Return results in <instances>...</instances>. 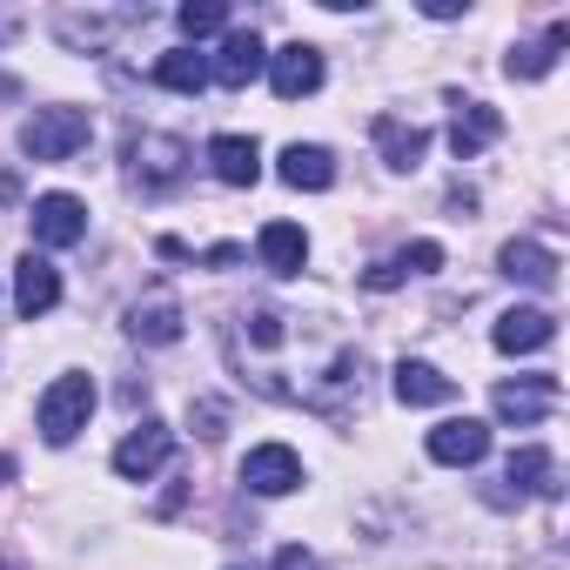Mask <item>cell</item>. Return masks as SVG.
Instances as JSON below:
<instances>
[{
	"label": "cell",
	"mask_w": 570,
	"mask_h": 570,
	"mask_svg": "<svg viewBox=\"0 0 570 570\" xmlns=\"http://www.w3.org/2000/svg\"><path fill=\"white\" fill-rule=\"evenodd\" d=\"M175 21H181L188 41H202V35H222V28H228V8H222V0H188Z\"/></svg>",
	"instance_id": "d4e9b609"
},
{
	"label": "cell",
	"mask_w": 570,
	"mask_h": 570,
	"mask_svg": "<svg viewBox=\"0 0 570 570\" xmlns=\"http://www.w3.org/2000/svg\"><path fill=\"white\" fill-rule=\"evenodd\" d=\"M128 336H135V343H148V350H168V343H181V303H175V296L135 303V309H128Z\"/></svg>",
	"instance_id": "ac0fdd59"
},
{
	"label": "cell",
	"mask_w": 570,
	"mask_h": 570,
	"mask_svg": "<svg viewBox=\"0 0 570 570\" xmlns=\"http://www.w3.org/2000/svg\"><path fill=\"white\" fill-rule=\"evenodd\" d=\"M188 423H195V436H202V443H215V436H222V423H228V410L202 396V403H188Z\"/></svg>",
	"instance_id": "4316f807"
},
{
	"label": "cell",
	"mask_w": 570,
	"mask_h": 570,
	"mask_svg": "<svg viewBox=\"0 0 570 570\" xmlns=\"http://www.w3.org/2000/svg\"><path fill=\"white\" fill-rule=\"evenodd\" d=\"M390 268H396L403 282H410V275H436V268H443V248H436V242H410V248L390 255Z\"/></svg>",
	"instance_id": "484cf974"
},
{
	"label": "cell",
	"mask_w": 570,
	"mask_h": 570,
	"mask_svg": "<svg viewBox=\"0 0 570 570\" xmlns=\"http://www.w3.org/2000/svg\"><path fill=\"white\" fill-rule=\"evenodd\" d=\"M88 135H95V121L81 108H35V121L21 128V148L35 161H68V155L88 148Z\"/></svg>",
	"instance_id": "7a4b0ae2"
},
{
	"label": "cell",
	"mask_w": 570,
	"mask_h": 570,
	"mask_svg": "<svg viewBox=\"0 0 570 570\" xmlns=\"http://www.w3.org/2000/svg\"><path fill=\"white\" fill-rule=\"evenodd\" d=\"M275 570H316V557H309L303 543H282V550H275Z\"/></svg>",
	"instance_id": "83f0119b"
},
{
	"label": "cell",
	"mask_w": 570,
	"mask_h": 570,
	"mask_svg": "<svg viewBox=\"0 0 570 570\" xmlns=\"http://www.w3.org/2000/svg\"><path fill=\"white\" fill-rule=\"evenodd\" d=\"M255 248H262V268L268 275H303V262H309V235L296 222H268Z\"/></svg>",
	"instance_id": "ffe728a7"
},
{
	"label": "cell",
	"mask_w": 570,
	"mask_h": 570,
	"mask_svg": "<svg viewBox=\"0 0 570 570\" xmlns=\"http://www.w3.org/2000/svg\"><path fill=\"white\" fill-rule=\"evenodd\" d=\"M497 135H503V115H497L490 101H456V121H450V148H456V161H476Z\"/></svg>",
	"instance_id": "2e32d148"
},
{
	"label": "cell",
	"mask_w": 570,
	"mask_h": 570,
	"mask_svg": "<svg viewBox=\"0 0 570 570\" xmlns=\"http://www.w3.org/2000/svg\"><path fill=\"white\" fill-rule=\"evenodd\" d=\"M0 570H14V563H8V557H0Z\"/></svg>",
	"instance_id": "4dcf8cb0"
},
{
	"label": "cell",
	"mask_w": 570,
	"mask_h": 570,
	"mask_svg": "<svg viewBox=\"0 0 570 570\" xmlns=\"http://www.w3.org/2000/svg\"><path fill=\"white\" fill-rule=\"evenodd\" d=\"M557 396H563V390H557V376H517V383H497V396H490V403H497V416H503V423H517V430H523V423H543V416L557 410Z\"/></svg>",
	"instance_id": "9c48e42d"
},
{
	"label": "cell",
	"mask_w": 570,
	"mask_h": 570,
	"mask_svg": "<svg viewBox=\"0 0 570 570\" xmlns=\"http://www.w3.org/2000/svg\"><path fill=\"white\" fill-rule=\"evenodd\" d=\"M61 303V268L48 262V255H21V268H14V309L35 323V316H48Z\"/></svg>",
	"instance_id": "7c38bea8"
},
{
	"label": "cell",
	"mask_w": 570,
	"mask_h": 570,
	"mask_svg": "<svg viewBox=\"0 0 570 570\" xmlns=\"http://www.w3.org/2000/svg\"><path fill=\"white\" fill-rule=\"evenodd\" d=\"M235 570H255V563H235Z\"/></svg>",
	"instance_id": "1f68e13d"
},
{
	"label": "cell",
	"mask_w": 570,
	"mask_h": 570,
	"mask_svg": "<svg viewBox=\"0 0 570 570\" xmlns=\"http://www.w3.org/2000/svg\"><path fill=\"white\" fill-rule=\"evenodd\" d=\"M557 343V316L550 309H503L497 316V350L503 356H530V350H550Z\"/></svg>",
	"instance_id": "5bb4252c"
},
{
	"label": "cell",
	"mask_w": 570,
	"mask_h": 570,
	"mask_svg": "<svg viewBox=\"0 0 570 570\" xmlns=\"http://www.w3.org/2000/svg\"><path fill=\"white\" fill-rule=\"evenodd\" d=\"M188 141H175V135H128V175L148 188V195H161V188H175L181 175H188Z\"/></svg>",
	"instance_id": "3957f363"
},
{
	"label": "cell",
	"mask_w": 570,
	"mask_h": 570,
	"mask_svg": "<svg viewBox=\"0 0 570 570\" xmlns=\"http://www.w3.org/2000/svg\"><path fill=\"white\" fill-rule=\"evenodd\" d=\"M456 396V383L436 370V363H396V403H410V410H430V403H450Z\"/></svg>",
	"instance_id": "44dd1931"
},
{
	"label": "cell",
	"mask_w": 570,
	"mask_h": 570,
	"mask_svg": "<svg viewBox=\"0 0 570 570\" xmlns=\"http://www.w3.org/2000/svg\"><path fill=\"white\" fill-rule=\"evenodd\" d=\"M376 148H383V161H390V168H416V161L430 155V135H423L416 121L383 115V121H376Z\"/></svg>",
	"instance_id": "7402d4cb"
},
{
	"label": "cell",
	"mask_w": 570,
	"mask_h": 570,
	"mask_svg": "<svg viewBox=\"0 0 570 570\" xmlns=\"http://www.w3.org/2000/svg\"><path fill=\"white\" fill-rule=\"evenodd\" d=\"M242 483H248L255 497H289V490L303 483V456H296L289 443H255V450L242 456Z\"/></svg>",
	"instance_id": "277c9868"
},
{
	"label": "cell",
	"mask_w": 570,
	"mask_h": 570,
	"mask_svg": "<svg viewBox=\"0 0 570 570\" xmlns=\"http://www.w3.org/2000/svg\"><path fill=\"white\" fill-rule=\"evenodd\" d=\"M430 456L450 463V470L483 463V456H490V423H476V416H450V423H436V430H430Z\"/></svg>",
	"instance_id": "8fae6325"
},
{
	"label": "cell",
	"mask_w": 570,
	"mask_h": 570,
	"mask_svg": "<svg viewBox=\"0 0 570 570\" xmlns=\"http://www.w3.org/2000/svg\"><path fill=\"white\" fill-rule=\"evenodd\" d=\"M0 483H14V456H0Z\"/></svg>",
	"instance_id": "f546056e"
},
{
	"label": "cell",
	"mask_w": 570,
	"mask_h": 570,
	"mask_svg": "<svg viewBox=\"0 0 570 570\" xmlns=\"http://www.w3.org/2000/svg\"><path fill=\"white\" fill-rule=\"evenodd\" d=\"M503 483H510V490H497L490 503H517V497H557V456H550L543 443H523V450H510V463H503Z\"/></svg>",
	"instance_id": "52a82bcc"
},
{
	"label": "cell",
	"mask_w": 570,
	"mask_h": 570,
	"mask_svg": "<svg viewBox=\"0 0 570 570\" xmlns=\"http://www.w3.org/2000/svg\"><path fill=\"white\" fill-rule=\"evenodd\" d=\"M497 268H503L510 282H523V289H557V255H550L543 242H503Z\"/></svg>",
	"instance_id": "d6986e66"
},
{
	"label": "cell",
	"mask_w": 570,
	"mask_h": 570,
	"mask_svg": "<svg viewBox=\"0 0 570 570\" xmlns=\"http://www.w3.org/2000/svg\"><path fill=\"white\" fill-rule=\"evenodd\" d=\"M563 48H570V21H550L543 41H517V48L503 55V75H510V81H543V75L557 68Z\"/></svg>",
	"instance_id": "9a60e30c"
},
{
	"label": "cell",
	"mask_w": 570,
	"mask_h": 570,
	"mask_svg": "<svg viewBox=\"0 0 570 570\" xmlns=\"http://www.w3.org/2000/svg\"><path fill=\"white\" fill-rule=\"evenodd\" d=\"M268 81H275V95H282V101H303V95H316V88H323V55H316L309 41L275 48V55H268Z\"/></svg>",
	"instance_id": "30bf717a"
},
{
	"label": "cell",
	"mask_w": 570,
	"mask_h": 570,
	"mask_svg": "<svg viewBox=\"0 0 570 570\" xmlns=\"http://www.w3.org/2000/svg\"><path fill=\"white\" fill-rule=\"evenodd\" d=\"M275 175L289 181V188L323 195V188L336 181V155H330V148H316V141H289V148H282V161H275Z\"/></svg>",
	"instance_id": "e0dca14e"
},
{
	"label": "cell",
	"mask_w": 570,
	"mask_h": 570,
	"mask_svg": "<svg viewBox=\"0 0 570 570\" xmlns=\"http://www.w3.org/2000/svg\"><path fill=\"white\" fill-rule=\"evenodd\" d=\"M262 68H268L262 35H255V28H235V35H222V48H215V61H208V81H222V88H248Z\"/></svg>",
	"instance_id": "ba28073f"
},
{
	"label": "cell",
	"mask_w": 570,
	"mask_h": 570,
	"mask_svg": "<svg viewBox=\"0 0 570 570\" xmlns=\"http://www.w3.org/2000/svg\"><path fill=\"white\" fill-rule=\"evenodd\" d=\"M208 168H215L222 188H255L262 181V148L248 135H215L208 141Z\"/></svg>",
	"instance_id": "4fadbf2b"
},
{
	"label": "cell",
	"mask_w": 570,
	"mask_h": 570,
	"mask_svg": "<svg viewBox=\"0 0 570 570\" xmlns=\"http://www.w3.org/2000/svg\"><path fill=\"white\" fill-rule=\"evenodd\" d=\"M155 81L175 88V95H202V88H208V61H202L195 48H175V55L155 61Z\"/></svg>",
	"instance_id": "cb8c5ba5"
},
{
	"label": "cell",
	"mask_w": 570,
	"mask_h": 570,
	"mask_svg": "<svg viewBox=\"0 0 570 570\" xmlns=\"http://www.w3.org/2000/svg\"><path fill=\"white\" fill-rule=\"evenodd\" d=\"M168 450H175V430L148 416L141 430H128V436L115 443V470H121L128 483H148V476H155V470L168 463Z\"/></svg>",
	"instance_id": "8992f818"
},
{
	"label": "cell",
	"mask_w": 570,
	"mask_h": 570,
	"mask_svg": "<svg viewBox=\"0 0 570 570\" xmlns=\"http://www.w3.org/2000/svg\"><path fill=\"white\" fill-rule=\"evenodd\" d=\"M28 222H35V242L41 248H75L88 235V202L81 195H41L28 208Z\"/></svg>",
	"instance_id": "5b68a950"
},
{
	"label": "cell",
	"mask_w": 570,
	"mask_h": 570,
	"mask_svg": "<svg viewBox=\"0 0 570 570\" xmlns=\"http://www.w3.org/2000/svg\"><path fill=\"white\" fill-rule=\"evenodd\" d=\"M88 416H95V376H55V383L41 390L35 423H41V436H48L55 450L75 443V436L88 430Z\"/></svg>",
	"instance_id": "6da1fadb"
},
{
	"label": "cell",
	"mask_w": 570,
	"mask_h": 570,
	"mask_svg": "<svg viewBox=\"0 0 570 570\" xmlns=\"http://www.w3.org/2000/svg\"><path fill=\"white\" fill-rule=\"evenodd\" d=\"M121 21H128V14H61L55 35H61L75 55H88V48H108V35H115Z\"/></svg>",
	"instance_id": "603a6c76"
},
{
	"label": "cell",
	"mask_w": 570,
	"mask_h": 570,
	"mask_svg": "<svg viewBox=\"0 0 570 570\" xmlns=\"http://www.w3.org/2000/svg\"><path fill=\"white\" fill-rule=\"evenodd\" d=\"M14 35H21V14H0V48H8Z\"/></svg>",
	"instance_id": "f1b7e54d"
}]
</instances>
